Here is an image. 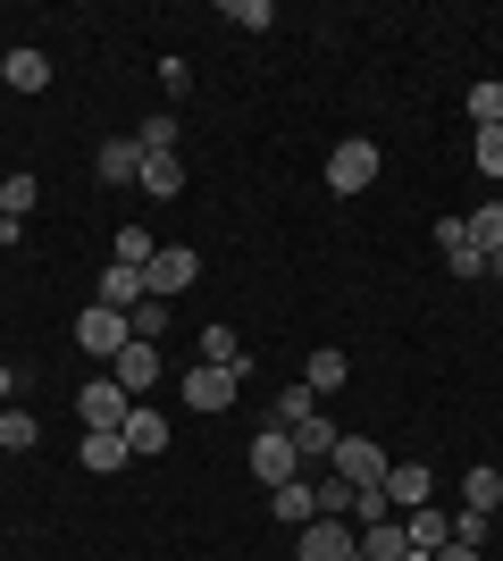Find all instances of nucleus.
I'll list each match as a JSON object with an SVG mask.
<instances>
[{
	"mask_svg": "<svg viewBox=\"0 0 503 561\" xmlns=\"http://www.w3.org/2000/svg\"><path fill=\"white\" fill-rule=\"evenodd\" d=\"M378 168H386L378 142H369V135H344L328 151V193H369V185H378Z\"/></svg>",
	"mask_w": 503,
	"mask_h": 561,
	"instance_id": "nucleus-1",
	"label": "nucleus"
},
{
	"mask_svg": "<svg viewBox=\"0 0 503 561\" xmlns=\"http://www.w3.org/2000/svg\"><path fill=\"white\" fill-rule=\"evenodd\" d=\"M126 344H135L126 310H110V302H84V310H76V352H93V360H118Z\"/></svg>",
	"mask_w": 503,
	"mask_h": 561,
	"instance_id": "nucleus-2",
	"label": "nucleus"
},
{
	"mask_svg": "<svg viewBox=\"0 0 503 561\" xmlns=\"http://www.w3.org/2000/svg\"><path fill=\"white\" fill-rule=\"evenodd\" d=\"M328 469H335L353 494H369V486H386V469H395V461H386V445H369V436H335Z\"/></svg>",
	"mask_w": 503,
	"mask_h": 561,
	"instance_id": "nucleus-3",
	"label": "nucleus"
},
{
	"mask_svg": "<svg viewBox=\"0 0 503 561\" xmlns=\"http://www.w3.org/2000/svg\"><path fill=\"white\" fill-rule=\"evenodd\" d=\"M353 553H361L353 519H311V528H294V561H353Z\"/></svg>",
	"mask_w": 503,
	"mask_h": 561,
	"instance_id": "nucleus-4",
	"label": "nucleus"
},
{
	"mask_svg": "<svg viewBox=\"0 0 503 561\" xmlns=\"http://www.w3.org/2000/svg\"><path fill=\"white\" fill-rule=\"evenodd\" d=\"M193 277H202V252H193V243H160V252H151V268H144V285L160 294V302H176Z\"/></svg>",
	"mask_w": 503,
	"mask_h": 561,
	"instance_id": "nucleus-5",
	"label": "nucleus"
},
{
	"mask_svg": "<svg viewBox=\"0 0 503 561\" xmlns=\"http://www.w3.org/2000/svg\"><path fill=\"white\" fill-rule=\"evenodd\" d=\"M236 386H243L236 369H218V360H193V369H185V411H202V420H210V411H227V402H236Z\"/></svg>",
	"mask_w": 503,
	"mask_h": 561,
	"instance_id": "nucleus-6",
	"label": "nucleus"
},
{
	"mask_svg": "<svg viewBox=\"0 0 503 561\" xmlns=\"http://www.w3.org/2000/svg\"><path fill=\"white\" fill-rule=\"evenodd\" d=\"M252 478H261L268 494L286 486V478H302V461H294V436H286V427H261V436H252Z\"/></svg>",
	"mask_w": 503,
	"mask_h": 561,
	"instance_id": "nucleus-7",
	"label": "nucleus"
},
{
	"mask_svg": "<svg viewBox=\"0 0 503 561\" xmlns=\"http://www.w3.org/2000/svg\"><path fill=\"white\" fill-rule=\"evenodd\" d=\"M126 411H135V394H126L118 377H93V386L76 394V420L84 427H126Z\"/></svg>",
	"mask_w": 503,
	"mask_h": 561,
	"instance_id": "nucleus-8",
	"label": "nucleus"
},
{
	"mask_svg": "<svg viewBox=\"0 0 503 561\" xmlns=\"http://www.w3.org/2000/svg\"><path fill=\"white\" fill-rule=\"evenodd\" d=\"M386 503H395V519L420 512V503H436V469L428 461H395L386 469Z\"/></svg>",
	"mask_w": 503,
	"mask_h": 561,
	"instance_id": "nucleus-9",
	"label": "nucleus"
},
{
	"mask_svg": "<svg viewBox=\"0 0 503 561\" xmlns=\"http://www.w3.org/2000/svg\"><path fill=\"white\" fill-rule=\"evenodd\" d=\"M93 176H101V185H135V176H144V142H135V135H110L93 151Z\"/></svg>",
	"mask_w": 503,
	"mask_h": 561,
	"instance_id": "nucleus-10",
	"label": "nucleus"
},
{
	"mask_svg": "<svg viewBox=\"0 0 503 561\" xmlns=\"http://www.w3.org/2000/svg\"><path fill=\"white\" fill-rule=\"evenodd\" d=\"M110 377H118L126 394L144 402V394H151V386H160V344H126V352H118V360H110Z\"/></svg>",
	"mask_w": 503,
	"mask_h": 561,
	"instance_id": "nucleus-11",
	"label": "nucleus"
},
{
	"mask_svg": "<svg viewBox=\"0 0 503 561\" xmlns=\"http://www.w3.org/2000/svg\"><path fill=\"white\" fill-rule=\"evenodd\" d=\"M76 461L93 469V478L126 469V461H135V453H126V427H84V445H76Z\"/></svg>",
	"mask_w": 503,
	"mask_h": 561,
	"instance_id": "nucleus-12",
	"label": "nucleus"
},
{
	"mask_svg": "<svg viewBox=\"0 0 503 561\" xmlns=\"http://www.w3.org/2000/svg\"><path fill=\"white\" fill-rule=\"evenodd\" d=\"M168 436H176V420H168V411H151V402H135V411H126V453H168Z\"/></svg>",
	"mask_w": 503,
	"mask_h": 561,
	"instance_id": "nucleus-13",
	"label": "nucleus"
},
{
	"mask_svg": "<svg viewBox=\"0 0 503 561\" xmlns=\"http://www.w3.org/2000/svg\"><path fill=\"white\" fill-rule=\"evenodd\" d=\"M436 252L454 260V277H487V252L470 243V227H461V218H436Z\"/></svg>",
	"mask_w": 503,
	"mask_h": 561,
	"instance_id": "nucleus-14",
	"label": "nucleus"
},
{
	"mask_svg": "<svg viewBox=\"0 0 503 561\" xmlns=\"http://www.w3.org/2000/svg\"><path fill=\"white\" fill-rule=\"evenodd\" d=\"M268 512L286 519V528H311L319 519V478H286V486L268 494Z\"/></svg>",
	"mask_w": 503,
	"mask_h": 561,
	"instance_id": "nucleus-15",
	"label": "nucleus"
},
{
	"mask_svg": "<svg viewBox=\"0 0 503 561\" xmlns=\"http://www.w3.org/2000/svg\"><path fill=\"white\" fill-rule=\"evenodd\" d=\"M101 302H110V310H135V302H151L144 268H126V260H110V268H101Z\"/></svg>",
	"mask_w": 503,
	"mask_h": 561,
	"instance_id": "nucleus-16",
	"label": "nucleus"
},
{
	"mask_svg": "<svg viewBox=\"0 0 503 561\" xmlns=\"http://www.w3.org/2000/svg\"><path fill=\"white\" fill-rule=\"evenodd\" d=\"M403 537H411V553H445V537H454V519L436 512V503H420V512H403Z\"/></svg>",
	"mask_w": 503,
	"mask_h": 561,
	"instance_id": "nucleus-17",
	"label": "nucleus"
},
{
	"mask_svg": "<svg viewBox=\"0 0 503 561\" xmlns=\"http://www.w3.org/2000/svg\"><path fill=\"white\" fill-rule=\"evenodd\" d=\"M135 185H144L151 202H176V193H185V160H176V151H160V160H151V151H144V176H135Z\"/></svg>",
	"mask_w": 503,
	"mask_h": 561,
	"instance_id": "nucleus-18",
	"label": "nucleus"
},
{
	"mask_svg": "<svg viewBox=\"0 0 503 561\" xmlns=\"http://www.w3.org/2000/svg\"><path fill=\"white\" fill-rule=\"evenodd\" d=\"M286 436H294V461H302V469H319V461L335 453V436H344V427H328V420L311 411V420H302V427H286Z\"/></svg>",
	"mask_w": 503,
	"mask_h": 561,
	"instance_id": "nucleus-19",
	"label": "nucleus"
},
{
	"mask_svg": "<svg viewBox=\"0 0 503 561\" xmlns=\"http://www.w3.org/2000/svg\"><path fill=\"white\" fill-rule=\"evenodd\" d=\"M0 84H9V93H43L50 59H43V50H9V59H0Z\"/></svg>",
	"mask_w": 503,
	"mask_h": 561,
	"instance_id": "nucleus-20",
	"label": "nucleus"
},
{
	"mask_svg": "<svg viewBox=\"0 0 503 561\" xmlns=\"http://www.w3.org/2000/svg\"><path fill=\"white\" fill-rule=\"evenodd\" d=\"M34 445H43V420H34L25 402H9V411H0V453H34Z\"/></svg>",
	"mask_w": 503,
	"mask_h": 561,
	"instance_id": "nucleus-21",
	"label": "nucleus"
},
{
	"mask_svg": "<svg viewBox=\"0 0 503 561\" xmlns=\"http://www.w3.org/2000/svg\"><path fill=\"white\" fill-rule=\"evenodd\" d=\"M461 512H503V469H470V478H461Z\"/></svg>",
	"mask_w": 503,
	"mask_h": 561,
	"instance_id": "nucleus-22",
	"label": "nucleus"
},
{
	"mask_svg": "<svg viewBox=\"0 0 503 561\" xmlns=\"http://www.w3.org/2000/svg\"><path fill=\"white\" fill-rule=\"evenodd\" d=\"M344 377H353V360H344V352H328V344H319L311 360H302V386H311V394H335Z\"/></svg>",
	"mask_w": 503,
	"mask_h": 561,
	"instance_id": "nucleus-23",
	"label": "nucleus"
},
{
	"mask_svg": "<svg viewBox=\"0 0 503 561\" xmlns=\"http://www.w3.org/2000/svg\"><path fill=\"white\" fill-rule=\"evenodd\" d=\"M361 561H411L403 519H386V528H361Z\"/></svg>",
	"mask_w": 503,
	"mask_h": 561,
	"instance_id": "nucleus-24",
	"label": "nucleus"
},
{
	"mask_svg": "<svg viewBox=\"0 0 503 561\" xmlns=\"http://www.w3.org/2000/svg\"><path fill=\"white\" fill-rule=\"evenodd\" d=\"M135 142H144L151 160H160V151H176V142H185V126H176V117H168V110H151L144 126H135Z\"/></svg>",
	"mask_w": 503,
	"mask_h": 561,
	"instance_id": "nucleus-25",
	"label": "nucleus"
},
{
	"mask_svg": "<svg viewBox=\"0 0 503 561\" xmlns=\"http://www.w3.org/2000/svg\"><path fill=\"white\" fill-rule=\"evenodd\" d=\"M202 360H218V369H252V360H243V344H236V328H202Z\"/></svg>",
	"mask_w": 503,
	"mask_h": 561,
	"instance_id": "nucleus-26",
	"label": "nucleus"
},
{
	"mask_svg": "<svg viewBox=\"0 0 503 561\" xmlns=\"http://www.w3.org/2000/svg\"><path fill=\"white\" fill-rule=\"evenodd\" d=\"M126 328H135V344H160V335H168V302H160V294L135 302V310H126Z\"/></svg>",
	"mask_w": 503,
	"mask_h": 561,
	"instance_id": "nucleus-27",
	"label": "nucleus"
},
{
	"mask_svg": "<svg viewBox=\"0 0 503 561\" xmlns=\"http://www.w3.org/2000/svg\"><path fill=\"white\" fill-rule=\"evenodd\" d=\"M311 411H319V394H311V386H302V377H294L286 394H277V427H302V420H311Z\"/></svg>",
	"mask_w": 503,
	"mask_h": 561,
	"instance_id": "nucleus-28",
	"label": "nucleus"
},
{
	"mask_svg": "<svg viewBox=\"0 0 503 561\" xmlns=\"http://www.w3.org/2000/svg\"><path fill=\"white\" fill-rule=\"evenodd\" d=\"M461 227H470V243H479V252H495V243H503V202H487V210H470V218H461Z\"/></svg>",
	"mask_w": 503,
	"mask_h": 561,
	"instance_id": "nucleus-29",
	"label": "nucleus"
},
{
	"mask_svg": "<svg viewBox=\"0 0 503 561\" xmlns=\"http://www.w3.org/2000/svg\"><path fill=\"white\" fill-rule=\"evenodd\" d=\"M470 126H503V84H470Z\"/></svg>",
	"mask_w": 503,
	"mask_h": 561,
	"instance_id": "nucleus-30",
	"label": "nucleus"
},
{
	"mask_svg": "<svg viewBox=\"0 0 503 561\" xmlns=\"http://www.w3.org/2000/svg\"><path fill=\"white\" fill-rule=\"evenodd\" d=\"M470 151H479V176H495V185H503V126H479Z\"/></svg>",
	"mask_w": 503,
	"mask_h": 561,
	"instance_id": "nucleus-31",
	"label": "nucleus"
},
{
	"mask_svg": "<svg viewBox=\"0 0 503 561\" xmlns=\"http://www.w3.org/2000/svg\"><path fill=\"white\" fill-rule=\"evenodd\" d=\"M227 25H243V34H268V25H277V9H268V0H227Z\"/></svg>",
	"mask_w": 503,
	"mask_h": 561,
	"instance_id": "nucleus-32",
	"label": "nucleus"
},
{
	"mask_svg": "<svg viewBox=\"0 0 503 561\" xmlns=\"http://www.w3.org/2000/svg\"><path fill=\"white\" fill-rule=\"evenodd\" d=\"M319 519H353V486H344V478H319Z\"/></svg>",
	"mask_w": 503,
	"mask_h": 561,
	"instance_id": "nucleus-33",
	"label": "nucleus"
},
{
	"mask_svg": "<svg viewBox=\"0 0 503 561\" xmlns=\"http://www.w3.org/2000/svg\"><path fill=\"white\" fill-rule=\"evenodd\" d=\"M151 252H160L151 227H118V260H126V268H151Z\"/></svg>",
	"mask_w": 503,
	"mask_h": 561,
	"instance_id": "nucleus-34",
	"label": "nucleus"
},
{
	"mask_svg": "<svg viewBox=\"0 0 503 561\" xmlns=\"http://www.w3.org/2000/svg\"><path fill=\"white\" fill-rule=\"evenodd\" d=\"M487 528H495V512H461L445 545H470V553H479V545H487Z\"/></svg>",
	"mask_w": 503,
	"mask_h": 561,
	"instance_id": "nucleus-35",
	"label": "nucleus"
},
{
	"mask_svg": "<svg viewBox=\"0 0 503 561\" xmlns=\"http://www.w3.org/2000/svg\"><path fill=\"white\" fill-rule=\"evenodd\" d=\"M34 210V176H9V185H0V218H25Z\"/></svg>",
	"mask_w": 503,
	"mask_h": 561,
	"instance_id": "nucleus-36",
	"label": "nucleus"
},
{
	"mask_svg": "<svg viewBox=\"0 0 503 561\" xmlns=\"http://www.w3.org/2000/svg\"><path fill=\"white\" fill-rule=\"evenodd\" d=\"M9 402H18V369H9V360H0V411H9Z\"/></svg>",
	"mask_w": 503,
	"mask_h": 561,
	"instance_id": "nucleus-37",
	"label": "nucleus"
},
{
	"mask_svg": "<svg viewBox=\"0 0 503 561\" xmlns=\"http://www.w3.org/2000/svg\"><path fill=\"white\" fill-rule=\"evenodd\" d=\"M428 561H479V553H470V545H445V553H428Z\"/></svg>",
	"mask_w": 503,
	"mask_h": 561,
	"instance_id": "nucleus-38",
	"label": "nucleus"
},
{
	"mask_svg": "<svg viewBox=\"0 0 503 561\" xmlns=\"http://www.w3.org/2000/svg\"><path fill=\"white\" fill-rule=\"evenodd\" d=\"M487 277H495V285H503V243H495V252H487Z\"/></svg>",
	"mask_w": 503,
	"mask_h": 561,
	"instance_id": "nucleus-39",
	"label": "nucleus"
},
{
	"mask_svg": "<svg viewBox=\"0 0 503 561\" xmlns=\"http://www.w3.org/2000/svg\"><path fill=\"white\" fill-rule=\"evenodd\" d=\"M411 561H428V553H411Z\"/></svg>",
	"mask_w": 503,
	"mask_h": 561,
	"instance_id": "nucleus-40",
	"label": "nucleus"
},
{
	"mask_svg": "<svg viewBox=\"0 0 503 561\" xmlns=\"http://www.w3.org/2000/svg\"><path fill=\"white\" fill-rule=\"evenodd\" d=\"M495 202H503V185H495Z\"/></svg>",
	"mask_w": 503,
	"mask_h": 561,
	"instance_id": "nucleus-41",
	"label": "nucleus"
}]
</instances>
